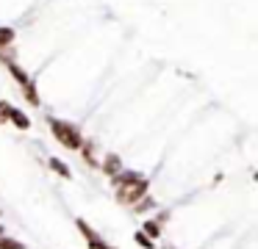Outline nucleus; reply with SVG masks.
I'll return each mask as SVG.
<instances>
[{"label":"nucleus","instance_id":"nucleus-1","mask_svg":"<svg viewBox=\"0 0 258 249\" xmlns=\"http://www.w3.org/2000/svg\"><path fill=\"white\" fill-rule=\"evenodd\" d=\"M0 64L6 66L9 75H12L14 80H17V86H20V92H23L25 103L34 105V108H39V105H42V97H39V92H36V83H34V77H31L28 72H25L23 66L17 64V55L12 53V47L0 50Z\"/></svg>","mask_w":258,"mask_h":249},{"label":"nucleus","instance_id":"nucleus-2","mask_svg":"<svg viewBox=\"0 0 258 249\" xmlns=\"http://www.w3.org/2000/svg\"><path fill=\"white\" fill-rule=\"evenodd\" d=\"M147 177L139 172H119L114 175V188H117V199L122 205H136L142 197H147Z\"/></svg>","mask_w":258,"mask_h":249},{"label":"nucleus","instance_id":"nucleus-3","mask_svg":"<svg viewBox=\"0 0 258 249\" xmlns=\"http://www.w3.org/2000/svg\"><path fill=\"white\" fill-rule=\"evenodd\" d=\"M47 125H50L53 136L58 138V144H64L67 149H81V144H84V136H81V130L73 125V122H64V119H56V116H50V119H47Z\"/></svg>","mask_w":258,"mask_h":249},{"label":"nucleus","instance_id":"nucleus-4","mask_svg":"<svg viewBox=\"0 0 258 249\" xmlns=\"http://www.w3.org/2000/svg\"><path fill=\"white\" fill-rule=\"evenodd\" d=\"M0 122H12V125H17L20 130H28L31 127V119L25 111L14 108L12 103H6V100H0Z\"/></svg>","mask_w":258,"mask_h":249},{"label":"nucleus","instance_id":"nucleus-5","mask_svg":"<svg viewBox=\"0 0 258 249\" xmlns=\"http://www.w3.org/2000/svg\"><path fill=\"white\" fill-rule=\"evenodd\" d=\"M78 230H81V232H84V238H86V243H89V246H92V249H111V246H108V243H106V241H100V235H97V232H95V230H92V227H89V224H86V221H81V219H78Z\"/></svg>","mask_w":258,"mask_h":249},{"label":"nucleus","instance_id":"nucleus-6","mask_svg":"<svg viewBox=\"0 0 258 249\" xmlns=\"http://www.w3.org/2000/svg\"><path fill=\"white\" fill-rule=\"evenodd\" d=\"M103 172H106V175H119V172H122V160L117 158V155H106V160H103Z\"/></svg>","mask_w":258,"mask_h":249},{"label":"nucleus","instance_id":"nucleus-7","mask_svg":"<svg viewBox=\"0 0 258 249\" xmlns=\"http://www.w3.org/2000/svg\"><path fill=\"white\" fill-rule=\"evenodd\" d=\"M14 39H17V33H14V28H9V25H0V50L14 47Z\"/></svg>","mask_w":258,"mask_h":249},{"label":"nucleus","instance_id":"nucleus-8","mask_svg":"<svg viewBox=\"0 0 258 249\" xmlns=\"http://www.w3.org/2000/svg\"><path fill=\"white\" fill-rule=\"evenodd\" d=\"M50 169L58 172L61 177H73V175H70V166L64 163V160H58V158H50Z\"/></svg>","mask_w":258,"mask_h":249},{"label":"nucleus","instance_id":"nucleus-9","mask_svg":"<svg viewBox=\"0 0 258 249\" xmlns=\"http://www.w3.org/2000/svg\"><path fill=\"white\" fill-rule=\"evenodd\" d=\"M145 235L158 238L161 235V224H158V221H145Z\"/></svg>","mask_w":258,"mask_h":249},{"label":"nucleus","instance_id":"nucleus-10","mask_svg":"<svg viewBox=\"0 0 258 249\" xmlns=\"http://www.w3.org/2000/svg\"><path fill=\"white\" fill-rule=\"evenodd\" d=\"M0 249H23V246H20L17 241H12V238H3V235H0Z\"/></svg>","mask_w":258,"mask_h":249},{"label":"nucleus","instance_id":"nucleus-11","mask_svg":"<svg viewBox=\"0 0 258 249\" xmlns=\"http://www.w3.org/2000/svg\"><path fill=\"white\" fill-rule=\"evenodd\" d=\"M136 243H139V246H147V249H153V241L145 235V232H136Z\"/></svg>","mask_w":258,"mask_h":249}]
</instances>
